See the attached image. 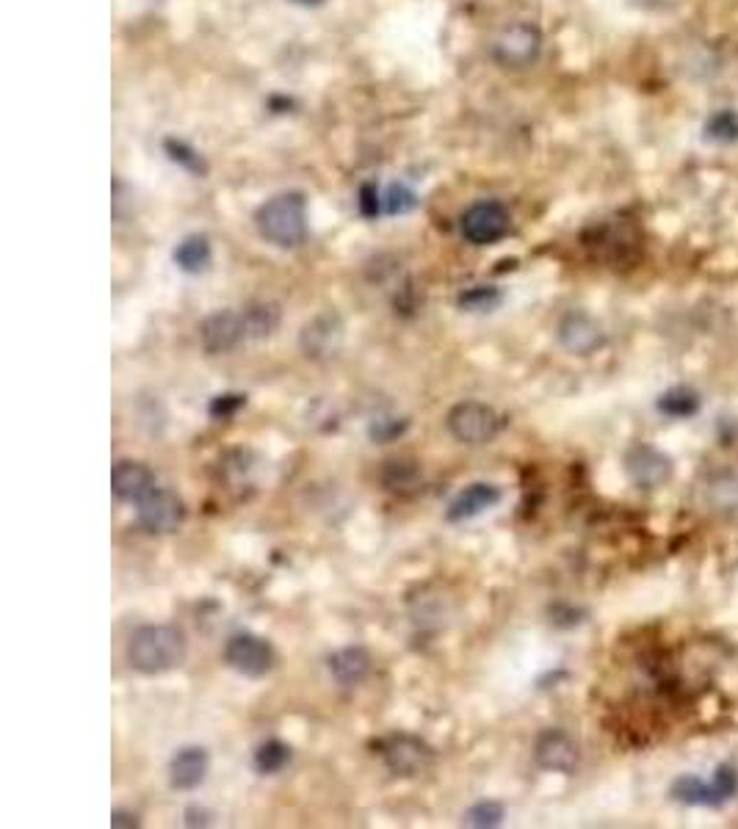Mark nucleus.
I'll list each match as a JSON object with an SVG mask.
<instances>
[{
	"mask_svg": "<svg viewBox=\"0 0 738 829\" xmlns=\"http://www.w3.org/2000/svg\"><path fill=\"white\" fill-rule=\"evenodd\" d=\"M241 315H244L246 337L249 341H266L283 324V307L271 299L249 301V305L241 307Z\"/></svg>",
	"mask_w": 738,
	"mask_h": 829,
	"instance_id": "obj_18",
	"label": "nucleus"
},
{
	"mask_svg": "<svg viewBox=\"0 0 738 829\" xmlns=\"http://www.w3.org/2000/svg\"><path fill=\"white\" fill-rule=\"evenodd\" d=\"M659 409L669 418H689L700 409V398L694 391H686V387H675V391L664 393L659 398Z\"/></svg>",
	"mask_w": 738,
	"mask_h": 829,
	"instance_id": "obj_24",
	"label": "nucleus"
},
{
	"mask_svg": "<svg viewBox=\"0 0 738 829\" xmlns=\"http://www.w3.org/2000/svg\"><path fill=\"white\" fill-rule=\"evenodd\" d=\"M255 230L276 249H296L307 240V199L302 191H283L255 211Z\"/></svg>",
	"mask_w": 738,
	"mask_h": 829,
	"instance_id": "obj_2",
	"label": "nucleus"
},
{
	"mask_svg": "<svg viewBox=\"0 0 738 829\" xmlns=\"http://www.w3.org/2000/svg\"><path fill=\"white\" fill-rule=\"evenodd\" d=\"M371 653H368L366 647H357V644L335 649V653L327 658V669H330L332 680H335L341 689H357V685L366 683L368 675H371Z\"/></svg>",
	"mask_w": 738,
	"mask_h": 829,
	"instance_id": "obj_16",
	"label": "nucleus"
},
{
	"mask_svg": "<svg viewBox=\"0 0 738 829\" xmlns=\"http://www.w3.org/2000/svg\"><path fill=\"white\" fill-rule=\"evenodd\" d=\"M382 484L391 493H413L420 484L418 462L415 459H391V462H384Z\"/></svg>",
	"mask_w": 738,
	"mask_h": 829,
	"instance_id": "obj_22",
	"label": "nucleus"
},
{
	"mask_svg": "<svg viewBox=\"0 0 738 829\" xmlns=\"http://www.w3.org/2000/svg\"><path fill=\"white\" fill-rule=\"evenodd\" d=\"M291 757H294V750H291L285 741L269 739V741H263L258 750H255L253 764H255V771H258V775L271 777V775H280V771H283L285 766L291 764Z\"/></svg>",
	"mask_w": 738,
	"mask_h": 829,
	"instance_id": "obj_21",
	"label": "nucleus"
},
{
	"mask_svg": "<svg viewBox=\"0 0 738 829\" xmlns=\"http://www.w3.org/2000/svg\"><path fill=\"white\" fill-rule=\"evenodd\" d=\"M246 407V396L244 393H219V396L210 398L208 404V414L213 421H230L241 409Z\"/></svg>",
	"mask_w": 738,
	"mask_h": 829,
	"instance_id": "obj_28",
	"label": "nucleus"
},
{
	"mask_svg": "<svg viewBox=\"0 0 738 829\" xmlns=\"http://www.w3.org/2000/svg\"><path fill=\"white\" fill-rule=\"evenodd\" d=\"M673 800L680 805H694V807H719V796H716L714 782H705L700 777H680L673 782Z\"/></svg>",
	"mask_w": 738,
	"mask_h": 829,
	"instance_id": "obj_20",
	"label": "nucleus"
},
{
	"mask_svg": "<svg viewBox=\"0 0 738 829\" xmlns=\"http://www.w3.org/2000/svg\"><path fill=\"white\" fill-rule=\"evenodd\" d=\"M445 426L456 443L465 445H487L499 437L504 418L490 404L481 401H459L445 414Z\"/></svg>",
	"mask_w": 738,
	"mask_h": 829,
	"instance_id": "obj_3",
	"label": "nucleus"
},
{
	"mask_svg": "<svg viewBox=\"0 0 738 829\" xmlns=\"http://www.w3.org/2000/svg\"><path fill=\"white\" fill-rule=\"evenodd\" d=\"M360 213L366 219H377V216H382V213H384L382 194H379L377 186H362V191H360Z\"/></svg>",
	"mask_w": 738,
	"mask_h": 829,
	"instance_id": "obj_33",
	"label": "nucleus"
},
{
	"mask_svg": "<svg viewBox=\"0 0 738 829\" xmlns=\"http://www.w3.org/2000/svg\"><path fill=\"white\" fill-rule=\"evenodd\" d=\"M499 504L501 490L495 484H487V481H476V484H468L463 493H456V498L445 509V517H448V523H465V520H473V517L495 509Z\"/></svg>",
	"mask_w": 738,
	"mask_h": 829,
	"instance_id": "obj_15",
	"label": "nucleus"
},
{
	"mask_svg": "<svg viewBox=\"0 0 738 829\" xmlns=\"http://www.w3.org/2000/svg\"><path fill=\"white\" fill-rule=\"evenodd\" d=\"M210 775V755L205 746H181L169 760V785L174 791H197Z\"/></svg>",
	"mask_w": 738,
	"mask_h": 829,
	"instance_id": "obj_14",
	"label": "nucleus"
},
{
	"mask_svg": "<svg viewBox=\"0 0 738 829\" xmlns=\"http://www.w3.org/2000/svg\"><path fill=\"white\" fill-rule=\"evenodd\" d=\"M705 138L714 145H733L738 141V114L736 111H719L705 122Z\"/></svg>",
	"mask_w": 738,
	"mask_h": 829,
	"instance_id": "obj_25",
	"label": "nucleus"
},
{
	"mask_svg": "<svg viewBox=\"0 0 738 829\" xmlns=\"http://www.w3.org/2000/svg\"><path fill=\"white\" fill-rule=\"evenodd\" d=\"M537 764L545 771H556V775H573L581 764V752L578 744L565 733V730H542L537 735L534 744Z\"/></svg>",
	"mask_w": 738,
	"mask_h": 829,
	"instance_id": "obj_13",
	"label": "nucleus"
},
{
	"mask_svg": "<svg viewBox=\"0 0 738 829\" xmlns=\"http://www.w3.org/2000/svg\"><path fill=\"white\" fill-rule=\"evenodd\" d=\"M407 429V418H377V421L368 426V437H371L373 443H393V440L402 437Z\"/></svg>",
	"mask_w": 738,
	"mask_h": 829,
	"instance_id": "obj_29",
	"label": "nucleus"
},
{
	"mask_svg": "<svg viewBox=\"0 0 738 829\" xmlns=\"http://www.w3.org/2000/svg\"><path fill=\"white\" fill-rule=\"evenodd\" d=\"M456 305L465 313H492V310H499L504 305V294L499 288H492V285H473L465 294H459Z\"/></svg>",
	"mask_w": 738,
	"mask_h": 829,
	"instance_id": "obj_23",
	"label": "nucleus"
},
{
	"mask_svg": "<svg viewBox=\"0 0 738 829\" xmlns=\"http://www.w3.org/2000/svg\"><path fill=\"white\" fill-rule=\"evenodd\" d=\"M174 265L183 271V274H205L213 263V247H210V238L205 233H192L174 247L172 252Z\"/></svg>",
	"mask_w": 738,
	"mask_h": 829,
	"instance_id": "obj_19",
	"label": "nucleus"
},
{
	"mask_svg": "<svg viewBox=\"0 0 738 829\" xmlns=\"http://www.w3.org/2000/svg\"><path fill=\"white\" fill-rule=\"evenodd\" d=\"M625 473L642 490L664 487L666 481L673 479V459L653 445H634L625 454Z\"/></svg>",
	"mask_w": 738,
	"mask_h": 829,
	"instance_id": "obj_10",
	"label": "nucleus"
},
{
	"mask_svg": "<svg viewBox=\"0 0 738 829\" xmlns=\"http://www.w3.org/2000/svg\"><path fill=\"white\" fill-rule=\"evenodd\" d=\"M167 150L172 152V156H169V158H172L174 163H181V166L192 169V172H199V175H202V172H205L202 158H199L197 152L192 150V147L183 145V141H167Z\"/></svg>",
	"mask_w": 738,
	"mask_h": 829,
	"instance_id": "obj_32",
	"label": "nucleus"
},
{
	"mask_svg": "<svg viewBox=\"0 0 738 829\" xmlns=\"http://www.w3.org/2000/svg\"><path fill=\"white\" fill-rule=\"evenodd\" d=\"M558 343H562L570 355L589 357L606 343V332H603V326L589 313H583V310H570L565 319L558 321Z\"/></svg>",
	"mask_w": 738,
	"mask_h": 829,
	"instance_id": "obj_12",
	"label": "nucleus"
},
{
	"mask_svg": "<svg viewBox=\"0 0 738 829\" xmlns=\"http://www.w3.org/2000/svg\"><path fill=\"white\" fill-rule=\"evenodd\" d=\"M343 346V321L335 313H321L299 332V349L310 360H330Z\"/></svg>",
	"mask_w": 738,
	"mask_h": 829,
	"instance_id": "obj_11",
	"label": "nucleus"
},
{
	"mask_svg": "<svg viewBox=\"0 0 738 829\" xmlns=\"http://www.w3.org/2000/svg\"><path fill=\"white\" fill-rule=\"evenodd\" d=\"M224 664L244 678H266L274 669L276 653L255 633H235L224 644Z\"/></svg>",
	"mask_w": 738,
	"mask_h": 829,
	"instance_id": "obj_8",
	"label": "nucleus"
},
{
	"mask_svg": "<svg viewBox=\"0 0 738 829\" xmlns=\"http://www.w3.org/2000/svg\"><path fill=\"white\" fill-rule=\"evenodd\" d=\"M188 655L186 633L174 626H142L127 639V664L138 675H163L181 667Z\"/></svg>",
	"mask_w": 738,
	"mask_h": 829,
	"instance_id": "obj_1",
	"label": "nucleus"
},
{
	"mask_svg": "<svg viewBox=\"0 0 738 829\" xmlns=\"http://www.w3.org/2000/svg\"><path fill=\"white\" fill-rule=\"evenodd\" d=\"M199 346H202L205 355L219 357V355H230L246 343V326H244V315L241 310H213L210 315H205L202 324H199Z\"/></svg>",
	"mask_w": 738,
	"mask_h": 829,
	"instance_id": "obj_9",
	"label": "nucleus"
},
{
	"mask_svg": "<svg viewBox=\"0 0 738 829\" xmlns=\"http://www.w3.org/2000/svg\"><path fill=\"white\" fill-rule=\"evenodd\" d=\"M382 208L388 216H404V213L418 208V194L409 186H404V183H393V186H388V191L382 194Z\"/></svg>",
	"mask_w": 738,
	"mask_h": 829,
	"instance_id": "obj_26",
	"label": "nucleus"
},
{
	"mask_svg": "<svg viewBox=\"0 0 738 829\" xmlns=\"http://www.w3.org/2000/svg\"><path fill=\"white\" fill-rule=\"evenodd\" d=\"M379 755H382L384 766L393 777H404V780H413L420 777L423 771L432 766L434 752L427 741H420L418 735L398 733L391 739L379 741Z\"/></svg>",
	"mask_w": 738,
	"mask_h": 829,
	"instance_id": "obj_7",
	"label": "nucleus"
},
{
	"mask_svg": "<svg viewBox=\"0 0 738 829\" xmlns=\"http://www.w3.org/2000/svg\"><path fill=\"white\" fill-rule=\"evenodd\" d=\"M512 227V216L506 211V205L499 202V199H479L463 213V222H459V230H463V238L473 247H492V244H499L509 235Z\"/></svg>",
	"mask_w": 738,
	"mask_h": 829,
	"instance_id": "obj_6",
	"label": "nucleus"
},
{
	"mask_svg": "<svg viewBox=\"0 0 738 829\" xmlns=\"http://www.w3.org/2000/svg\"><path fill=\"white\" fill-rule=\"evenodd\" d=\"M711 782H714L716 796H719V802H722V805H725V802L733 800V796H736V791H738V771H736V766L722 764L719 769L714 771V780H711Z\"/></svg>",
	"mask_w": 738,
	"mask_h": 829,
	"instance_id": "obj_30",
	"label": "nucleus"
},
{
	"mask_svg": "<svg viewBox=\"0 0 738 829\" xmlns=\"http://www.w3.org/2000/svg\"><path fill=\"white\" fill-rule=\"evenodd\" d=\"M727 495V509H738V475H716L711 484V500H719Z\"/></svg>",
	"mask_w": 738,
	"mask_h": 829,
	"instance_id": "obj_31",
	"label": "nucleus"
},
{
	"mask_svg": "<svg viewBox=\"0 0 738 829\" xmlns=\"http://www.w3.org/2000/svg\"><path fill=\"white\" fill-rule=\"evenodd\" d=\"M465 824L479 829H492L504 824V805L499 802H476L468 813H465Z\"/></svg>",
	"mask_w": 738,
	"mask_h": 829,
	"instance_id": "obj_27",
	"label": "nucleus"
},
{
	"mask_svg": "<svg viewBox=\"0 0 738 829\" xmlns=\"http://www.w3.org/2000/svg\"><path fill=\"white\" fill-rule=\"evenodd\" d=\"M291 3H294V7H302V9H319V7H324L327 0H291Z\"/></svg>",
	"mask_w": 738,
	"mask_h": 829,
	"instance_id": "obj_35",
	"label": "nucleus"
},
{
	"mask_svg": "<svg viewBox=\"0 0 738 829\" xmlns=\"http://www.w3.org/2000/svg\"><path fill=\"white\" fill-rule=\"evenodd\" d=\"M111 490L120 500H136L145 498L150 490H156V473L147 468L145 462H136V459H120L111 470Z\"/></svg>",
	"mask_w": 738,
	"mask_h": 829,
	"instance_id": "obj_17",
	"label": "nucleus"
},
{
	"mask_svg": "<svg viewBox=\"0 0 738 829\" xmlns=\"http://www.w3.org/2000/svg\"><path fill=\"white\" fill-rule=\"evenodd\" d=\"M542 55V30L534 23H512L492 42V61L512 73L529 70Z\"/></svg>",
	"mask_w": 738,
	"mask_h": 829,
	"instance_id": "obj_4",
	"label": "nucleus"
},
{
	"mask_svg": "<svg viewBox=\"0 0 738 829\" xmlns=\"http://www.w3.org/2000/svg\"><path fill=\"white\" fill-rule=\"evenodd\" d=\"M138 816L131 811H114L111 813V827H138Z\"/></svg>",
	"mask_w": 738,
	"mask_h": 829,
	"instance_id": "obj_34",
	"label": "nucleus"
},
{
	"mask_svg": "<svg viewBox=\"0 0 738 829\" xmlns=\"http://www.w3.org/2000/svg\"><path fill=\"white\" fill-rule=\"evenodd\" d=\"M136 523L145 534L167 536L186 523V504L172 490L156 487L136 500Z\"/></svg>",
	"mask_w": 738,
	"mask_h": 829,
	"instance_id": "obj_5",
	"label": "nucleus"
}]
</instances>
